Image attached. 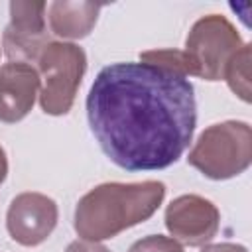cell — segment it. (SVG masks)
I'll return each instance as SVG.
<instances>
[{
    "instance_id": "cell-1",
    "label": "cell",
    "mask_w": 252,
    "mask_h": 252,
    "mask_svg": "<svg viewBox=\"0 0 252 252\" xmlns=\"http://www.w3.org/2000/svg\"><path fill=\"white\" fill-rule=\"evenodd\" d=\"M87 118L102 152L126 171L175 163L187 150L197 104L185 75L152 63H114L98 71Z\"/></svg>"
},
{
    "instance_id": "cell-2",
    "label": "cell",
    "mask_w": 252,
    "mask_h": 252,
    "mask_svg": "<svg viewBox=\"0 0 252 252\" xmlns=\"http://www.w3.org/2000/svg\"><path fill=\"white\" fill-rule=\"evenodd\" d=\"M163 197V185L156 181L138 185H100L77 207L75 228L81 236L108 238L122 228L148 219Z\"/></svg>"
},
{
    "instance_id": "cell-3",
    "label": "cell",
    "mask_w": 252,
    "mask_h": 252,
    "mask_svg": "<svg viewBox=\"0 0 252 252\" xmlns=\"http://www.w3.org/2000/svg\"><path fill=\"white\" fill-rule=\"evenodd\" d=\"M39 67L45 77L41 106L51 114L67 112L85 71V53L73 43H49L39 55Z\"/></svg>"
},
{
    "instance_id": "cell-4",
    "label": "cell",
    "mask_w": 252,
    "mask_h": 252,
    "mask_svg": "<svg viewBox=\"0 0 252 252\" xmlns=\"http://www.w3.org/2000/svg\"><path fill=\"white\" fill-rule=\"evenodd\" d=\"M238 51V35L234 28L220 16L211 14L199 20L187 37V59L193 75L217 79L226 57Z\"/></svg>"
},
{
    "instance_id": "cell-5",
    "label": "cell",
    "mask_w": 252,
    "mask_h": 252,
    "mask_svg": "<svg viewBox=\"0 0 252 252\" xmlns=\"http://www.w3.org/2000/svg\"><path fill=\"white\" fill-rule=\"evenodd\" d=\"M244 132H248L246 124L228 122V124L213 126L211 130H207L201 136L199 144L195 146V150L189 156V161L193 165H197L199 169H203L207 175H211L219 156L226 154L228 159L232 161V165L238 171L244 169L248 165V159H250V148H248V140L250 138H244L240 142L236 140Z\"/></svg>"
},
{
    "instance_id": "cell-6",
    "label": "cell",
    "mask_w": 252,
    "mask_h": 252,
    "mask_svg": "<svg viewBox=\"0 0 252 252\" xmlns=\"http://www.w3.org/2000/svg\"><path fill=\"white\" fill-rule=\"evenodd\" d=\"M57 219L55 203L43 195H20L8 211V230L22 244H37L47 238Z\"/></svg>"
},
{
    "instance_id": "cell-7",
    "label": "cell",
    "mask_w": 252,
    "mask_h": 252,
    "mask_svg": "<svg viewBox=\"0 0 252 252\" xmlns=\"http://www.w3.org/2000/svg\"><path fill=\"white\" fill-rule=\"evenodd\" d=\"M43 2H12L10 14L12 24L4 33V45L6 53L10 57H26L32 59L43 49V35H45V24H43Z\"/></svg>"
},
{
    "instance_id": "cell-8",
    "label": "cell",
    "mask_w": 252,
    "mask_h": 252,
    "mask_svg": "<svg viewBox=\"0 0 252 252\" xmlns=\"http://www.w3.org/2000/svg\"><path fill=\"white\" fill-rule=\"evenodd\" d=\"M167 228L187 244L209 240L217 228V211L209 201L199 197H181L169 205Z\"/></svg>"
},
{
    "instance_id": "cell-9",
    "label": "cell",
    "mask_w": 252,
    "mask_h": 252,
    "mask_svg": "<svg viewBox=\"0 0 252 252\" xmlns=\"http://www.w3.org/2000/svg\"><path fill=\"white\" fill-rule=\"evenodd\" d=\"M37 73L26 63H8L0 69V118L20 120L33 104Z\"/></svg>"
},
{
    "instance_id": "cell-10",
    "label": "cell",
    "mask_w": 252,
    "mask_h": 252,
    "mask_svg": "<svg viewBox=\"0 0 252 252\" xmlns=\"http://www.w3.org/2000/svg\"><path fill=\"white\" fill-rule=\"evenodd\" d=\"M100 4L89 2H53L49 6L51 30L63 37H83L96 22Z\"/></svg>"
},
{
    "instance_id": "cell-11",
    "label": "cell",
    "mask_w": 252,
    "mask_h": 252,
    "mask_svg": "<svg viewBox=\"0 0 252 252\" xmlns=\"http://www.w3.org/2000/svg\"><path fill=\"white\" fill-rule=\"evenodd\" d=\"M130 252H181V248L173 240H167L163 236H150L136 242Z\"/></svg>"
},
{
    "instance_id": "cell-12",
    "label": "cell",
    "mask_w": 252,
    "mask_h": 252,
    "mask_svg": "<svg viewBox=\"0 0 252 252\" xmlns=\"http://www.w3.org/2000/svg\"><path fill=\"white\" fill-rule=\"evenodd\" d=\"M67 252H106V250L100 248V246H89V244H79V242H75V244L69 246Z\"/></svg>"
},
{
    "instance_id": "cell-13",
    "label": "cell",
    "mask_w": 252,
    "mask_h": 252,
    "mask_svg": "<svg viewBox=\"0 0 252 252\" xmlns=\"http://www.w3.org/2000/svg\"><path fill=\"white\" fill-rule=\"evenodd\" d=\"M203 252H244V250L236 248V246H215V248H207Z\"/></svg>"
},
{
    "instance_id": "cell-14",
    "label": "cell",
    "mask_w": 252,
    "mask_h": 252,
    "mask_svg": "<svg viewBox=\"0 0 252 252\" xmlns=\"http://www.w3.org/2000/svg\"><path fill=\"white\" fill-rule=\"evenodd\" d=\"M4 175H6V159H4V152L0 148V181L4 179Z\"/></svg>"
}]
</instances>
